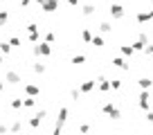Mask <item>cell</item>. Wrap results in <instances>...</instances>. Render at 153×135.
Masks as SVG:
<instances>
[{
    "label": "cell",
    "mask_w": 153,
    "mask_h": 135,
    "mask_svg": "<svg viewBox=\"0 0 153 135\" xmlns=\"http://www.w3.org/2000/svg\"><path fill=\"white\" fill-rule=\"evenodd\" d=\"M79 90H81V95H83V92H92V90H95V81H83Z\"/></svg>",
    "instance_id": "obj_16"
},
{
    "label": "cell",
    "mask_w": 153,
    "mask_h": 135,
    "mask_svg": "<svg viewBox=\"0 0 153 135\" xmlns=\"http://www.w3.org/2000/svg\"><path fill=\"white\" fill-rule=\"evenodd\" d=\"M135 20H137L140 25H144V23H151L153 16H151V11H137V14H135Z\"/></svg>",
    "instance_id": "obj_10"
},
{
    "label": "cell",
    "mask_w": 153,
    "mask_h": 135,
    "mask_svg": "<svg viewBox=\"0 0 153 135\" xmlns=\"http://www.w3.org/2000/svg\"><path fill=\"white\" fill-rule=\"evenodd\" d=\"M5 81L9 83V86H18V83L23 81V77H20L18 70H7L5 72Z\"/></svg>",
    "instance_id": "obj_7"
},
{
    "label": "cell",
    "mask_w": 153,
    "mask_h": 135,
    "mask_svg": "<svg viewBox=\"0 0 153 135\" xmlns=\"http://www.w3.org/2000/svg\"><path fill=\"white\" fill-rule=\"evenodd\" d=\"M9 45H11V47H20V45H23V39H20V36H11Z\"/></svg>",
    "instance_id": "obj_23"
},
{
    "label": "cell",
    "mask_w": 153,
    "mask_h": 135,
    "mask_svg": "<svg viewBox=\"0 0 153 135\" xmlns=\"http://www.w3.org/2000/svg\"><path fill=\"white\" fill-rule=\"evenodd\" d=\"M20 131H23V122L20 119H16L14 124H9V133H14V135H18Z\"/></svg>",
    "instance_id": "obj_14"
},
{
    "label": "cell",
    "mask_w": 153,
    "mask_h": 135,
    "mask_svg": "<svg viewBox=\"0 0 153 135\" xmlns=\"http://www.w3.org/2000/svg\"><path fill=\"white\" fill-rule=\"evenodd\" d=\"M36 106V97H27V99H23V108H34Z\"/></svg>",
    "instance_id": "obj_21"
},
{
    "label": "cell",
    "mask_w": 153,
    "mask_h": 135,
    "mask_svg": "<svg viewBox=\"0 0 153 135\" xmlns=\"http://www.w3.org/2000/svg\"><path fill=\"white\" fill-rule=\"evenodd\" d=\"M23 90H25V95H27V97H38V95H41V88H38L36 83H25Z\"/></svg>",
    "instance_id": "obj_8"
},
{
    "label": "cell",
    "mask_w": 153,
    "mask_h": 135,
    "mask_svg": "<svg viewBox=\"0 0 153 135\" xmlns=\"http://www.w3.org/2000/svg\"><path fill=\"white\" fill-rule=\"evenodd\" d=\"M34 2H38L45 14H54V11L59 9V2H61V0H34Z\"/></svg>",
    "instance_id": "obj_2"
},
{
    "label": "cell",
    "mask_w": 153,
    "mask_h": 135,
    "mask_svg": "<svg viewBox=\"0 0 153 135\" xmlns=\"http://www.w3.org/2000/svg\"><path fill=\"white\" fill-rule=\"evenodd\" d=\"M2 90H5V81H0V92H2Z\"/></svg>",
    "instance_id": "obj_42"
},
{
    "label": "cell",
    "mask_w": 153,
    "mask_h": 135,
    "mask_svg": "<svg viewBox=\"0 0 153 135\" xmlns=\"http://www.w3.org/2000/svg\"><path fill=\"white\" fill-rule=\"evenodd\" d=\"M5 133H9V126H7V124H0V135H5Z\"/></svg>",
    "instance_id": "obj_36"
},
{
    "label": "cell",
    "mask_w": 153,
    "mask_h": 135,
    "mask_svg": "<svg viewBox=\"0 0 153 135\" xmlns=\"http://www.w3.org/2000/svg\"><path fill=\"white\" fill-rule=\"evenodd\" d=\"M101 113H104L106 117H110V119H120L122 117V113H120V108L115 106L113 101H106L104 106H101Z\"/></svg>",
    "instance_id": "obj_1"
},
{
    "label": "cell",
    "mask_w": 153,
    "mask_h": 135,
    "mask_svg": "<svg viewBox=\"0 0 153 135\" xmlns=\"http://www.w3.org/2000/svg\"><path fill=\"white\" fill-rule=\"evenodd\" d=\"M0 52L5 54V56L11 52V45H9V41H0Z\"/></svg>",
    "instance_id": "obj_19"
},
{
    "label": "cell",
    "mask_w": 153,
    "mask_h": 135,
    "mask_svg": "<svg viewBox=\"0 0 153 135\" xmlns=\"http://www.w3.org/2000/svg\"><path fill=\"white\" fill-rule=\"evenodd\" d=\"M151 95H149V90H140V97H137V106L142 108L144 113L146 111H151Z\"/></svg>",
    "instance_id": "obj_3"
},
{
    "label": "cell",
    "mask_w": 153,
    "mask_h": 135,
    "mask_svg": "<svg viewBox=\"0 0 153 135\" xmlns=\"http://www.w3.org/2000/svg\"><path fill=\"white\" fill-rule=\"evenodd\" d=\"M61 133H63V126L56 124V126H54V131H52V135H61Z\"/></svg>",
    "instance_id": "obj_35"
},
{
    "label": "cell",
    "mask_w": 153,
    "mask_h": 135,
    "mask_svg": "<svg viewBox=\"0 0 153 135\" xmlns=\"http://www.w3.org/2000/svg\"><path fill=\"white\" fill-rule=\"evenodd\" d=\"M11 108H14V111H20V108H23V99H11Z\"/></svg>",
    "instance_id": "obj_27"
},
{
    "label": "cell",
    "mask_w": 153,
    "mask_h": 135,
    "mask_svg": "<svg viewBox=\"0 0 153 135\" xmlns=\"http://www.w3.org/2000/svg\"><path fill=\"white\" fill-rule=\"evenodd\" d=\"M68 117H70V111H68L65 106H61V108H59V115H56V124L63 126V124L68 122Z\"/></svg>",
    "instance_id": "obj_9"
},
{
    "label": "cell",
    "mask_w": 153,
    "mask_h": 135,
    "mask_svg": "<svg viewBox=\"0 0 153 135\" xmlns=\"http://www.w3.org/2000/svg\"><path fill=\"white\" fill-rule=\"evenodd\" d=\"M29 2L32 0H20V7H29Z\"/></svg>",
    "instance_id": "obj_40"
},
{
    "label": "cell",
    "mask_w": 153,
    "mask_h": 135,
    "mask_svg": "<svg viewBox=\"0 0 153 135\" xmlns=\"http://www.w3.org/2000/svg\"><path fill=\"white\" fill-rule=\"evenodd\" d=\"M90 45H95V47H104V36H99V34L92 36V43Z\"/></svg>",
    "instance_id": "obj_22"
},
{
    "label": "cell",
    "mask_w": 153,
    "mask_h": 135,
    "mask_svg": "<svg viewBox=\"0 0 153 135\" xmlns=\"http://www.w3.org/2000/svg\"><path fill=\"white\" fill-rule=\"evenodd\" d=\"M32 70H34V74H45V70H48V68H45V63H34L32 65Z\"/></svg>",
    "instance_id": "obj_17"
},
{
    "label": "cell",
    "mask_w": 153,
    "mask_h": 135,
    "mask_svg": "<svg viewBox=\"0 0 153 135\" xmlns=\"http://www.w3.org/2000/svg\"><path fill=\"white\" fill-rule=\"evenodd\" d=\"M110 88H113V90H120L122 88V79H110Z\"/></svg>",
    "instance_id": "obj_26"
},
{
    "label": "cell",
    "mask_w": 153,
    "mask_h": 135,
    "mask_svg": "<svg viewBox=\"0 0 153 135\" xmlns=\"http://www.w3.org/2000/svg\"><path fill=\"white\" fill-rule=\"evenodd\" d=\"M92 14H95V7H92V5H86V7H83V16H92Z\"/></svg>",
    "instance_id": "obj_31"
},
{
    "label": "cell",
    "mask_w": 153,
    "mask_h": 135,
    "mask_svg": "<svg viewBox=\"0 0 153 135\" xmlns=\"http://www.w3.org/2000/svg\"><path fill=\"white\" fill-rule=\"evenodd\" d=\"M54 41H56V36H54V32H48V34H45V43H50V45H52Z\"/></svg>",
    "instance_id": "obj_30"
},
{
    "label": "cell",
    "mask_w": 153,
    "mask_h": 135,
    "mask_svg": "<svg viewBox=\"0 0 153 135\" xmlns=\"http://www.w3.org/2000/svg\"><path fill=\"white\" fill-rule=\"evenodd\" d=\"M7 20H9V14H7L5 9H0V27H2V25H5Z\"/></svg>",
    "instance_id": "obj_25"
},
{
    "label": "cell",
    "mask_w": 153,
    "mask_h": 135,
    "mask_svg": "<svg viewBox=\"0 0 153 135\" xmlns=\"http://www.w3.org/2000/svg\"><path fill=\"white\" fill-rule=\"evenodd\" d=\"M86 61V56H83V54H76V56H72V63H76V65H79V63H83Z\"/></svg>",
    "instance_id": "obj_32"
},
{
    "label": "cell",
    "mask_w": 153,
    "mask_h": 135,
    "mask_svg": "<svg viewBox=\"0 0 153 135\" xmlns=\"http://www.w3.org/2000/svg\"><path fill=\"white\" fill-rule=\"evenodd\" d=\"M2 61H5V54H2V52H0V65H2Z\"/></svg>",
    "instance_id": "obj_41"
},
{
    "label": "cell",
    "mask_w": 153,
    "mask_h": 135,
    "mask_svg": "<svg viewBox=\"0 0 153 135\" xmlns=\"http://www.w3.org/2000/svg\"><path fill=\"white\" fill-rule=\"evenodd\" d=\"M151 16H153V9H151Z\"/></svg>",
    "instance_id": "obj_43"
},
{
    "label": "cell",
    "mask_w": 153,
    "mask_h": 135,
    "mask_svg": "<svg viewBox=\"0 0 153 135\" xmlns=\"http://www.w3.org/2000/svg\"><path fill=\"white\" fill-rule=\"evenodd\" d=\"M144 50H146V45H144V43H140V41H135V43H133V52H144Z\"/></svg>",
    "instance_id": "obj_24"
},
{
    "label": "cell",
    "mask_w": 153,
    "mask_h": 135,
    "mask_svg": "<svg viewBox=\"0 0 153 135\" xmlns=\"http://www.w3.org/2000/svg\"><path fill=\"white\" fill-rule=\"evenodd\" d=\"M27 34H38V25L36 23H29L27 25Z\"/></svg>",
    "instance_id": "obj_29"
},
{
    "label": "cell",
    "mask_w": 153,
    "mask_h": 135,
    "mask_svg": "<svg viewBox=\"0 0 153 135\" xmlns=\"http://www.w3.org/2000/svg\"><path fill=\"white\" fill-rule=\"evenodd\" d=\"M45 117H48V111H45V108H41V111H38L36 115H32V117H29V122H27V124L32 126V128H38V126L43 124V119H45Z\"/></svg>",
    "instance_id": "obj_5"
},
{
    "label": "cell",
    "mask_w": 153,
    "mask_h": 135,
    "mask_svg": "<svg viewBox=\"0 0 153 135\" xmlns=\"http://www.w3.org/2000/svg\"><path fill=\"white\" fill-rule=\"evenodd\" d=\"M65 2H68L70 7H76V5H79V0H65Z\"/></svg>",
    "instance_id": "obj_38"
},
{
    "label": "cell",
    "mask_w": 153,
    "mask_h": 135,
    "mask_svg": "<svg viewBox=\"0 0 153 135\" xmlns=\"http://www.w3.org/2000/svg\"><path fill=\"white\" fill-rule=\"evenodd\" d=\"M108 14H110V18H115V20H122L126 16V11H124V7L122 5H117V2H110V7H108Z\"/></svg>",
    "instance_id": "obj_4"
},
{
    "label": "cell",
    "mask_w": 153,
    "mask_h": 135,
    "mask_svg": "<svg viewBox=\"0 0 153 135\" xmlns=\"http://www.w3.org/2000/svg\"><path fill=\"white\" fill-rule=\"evenodd\" d=\"M97 88H99L101 92H108V90H110V79L99 77V79H97Z\"/></svg>",
    "instance_id": "obj_11"
},
{
    "label": "cell",
    "mask_w": 153,
    "mask_h": 135,
    "mask_svg": "<svg viewBox=\"0 0 153 135\" xmlns=\"http://www.w3.org/2000/svg\"><path fill=\"white\" fill-rule=\"evenodd\" d=\"M88 131H90V124H81V126H79V133H81V135H86Z\"/></svg>",
    "instance_id": "obj_34"
},
{
    "label": "cell",
    "mask_w": 153,
    "mask_h": 135,
    "mask_svg": "<svg viewBox=\"0 0 153 135\" xmlns=\"http://www.w3.org/2000/svg\"><path fill=\"white\" fill-rule=\"evenodd\" d=\"M34 54H36V56H50V54H52V45L50 43H36L34 45Z\"/></svg>",
    "instance_id": "obj_6"
},
{
    "label": "cell",
    "mask_w": 153,
    "mask_h": 135,
    "mask_svg": "<svg viewBox=\"0 0 153 135\" xmlns=\"http://www.w3.org/2000/svg\"><path fill=\"white\" fill-rule=\"evenodd\" d=\"M70 97H72V101L81 99V90H79V88H74V90H70Z\"/></svg>",
    "instance_id": "obj_28"
},
{
    "label": "cell",
    "mask_w": 153,
    "mask_h": 135,
    "mask_svg": "<svg viewBox=\"0 0 153 135\" xmlns=\"http://www.w3.org/2000/svg\"><path fill=\"white\" fill-rule=\"evenodd\" d=\"M144 52H146V54H153V45L149 43V45H146V50H144Z\"/></svg>",
    "instance_id": "obj_39"
},
{
    "label": "cell",
    "mask_w": 153,
    "mask_h": 135,
    "mask_svg": "<svg viewBox=\"0 0 153 135\" xmlns=\"http://www.w3.org/2000/svg\"><path fill=\"white\" fill-rule=\"evenodd\" d=\"M137 86H140V90H151V86H153V79L142 77V79H137Z\"/></svg>",
    "instance_id": "obj_13"
},
{
    "label": "cell",
    "mask_w": 153,
    "mask_h": 135,
    "mask_svg": "<svg viewBox=\"0 0 153 135\" xmlns=\"http://www.w3.org/2000/svg\"><path fill=\"white\" fill-rule=\"evenodd\" d=\"M144 117H146V122H151V124H153V111H146V115H144Z\"/></svg>",
    "instance_id": "obj_37"
},
{
    "label": "cell",
    "mask_w": 153,
    "mask_h": 135,
    "mask_svg": "<svg viewBox=\"0 0 153 135\" xmlns=\"http://www.w3.org/2000/svg\"><path fill=\"white\" fill-rule=\"evenodd\" d=\"M137 41H140V43H144V45H149V34H146V32H142Z\"/></svg>",
    "instance_id": "obj_33"
},
{
    "label": "cell",
    "mask_w": 153,
    "mask_h": 135,
    "mask_svg": "<svg viewBox=\"0 0 153 135\" xmlns=\"http://www.w3.org/2000/svg\"><path fill=\"white\" fill-rule=\"evenodd\" d=\"M120 52L122 54H124V56H133V45H122V47H120Z\"/></svg>",
    "instance_id": "obj_20"
},
{
    "label": "cell",
    "mask_w": 153,
    "mask_h": 135,
    "mask_svg": "<svg viewBox=\"0 0 153 135\" xmlns=\"http://www.w3.org/2000/svg\"><path fill=\"white\" fill-rule=\"evenodd\" d=\"M99 32L101 34H110L113 32V25H110L108 20H104V23H99Z\"/></svg>",
    "instance_id": "obj_18"
},
{
    "label": "cell",
    "mask_w": 153,
    "mask_h": 135,
    "mask_svg": "<svg viewBox=\"0 0 153 135\" xmlns=\"http://www.w3.org/2000/svg\"><path fill=\"white\" fill-rule=\"evenodd\" d=\"M113 68H120V70H131V65H128L122 56H115V59H113Z\"/></svg>",
    "instance_id": "obj_12"
},
{
    "label": "cell",
    "mask_w": 153,
    "mask_h": 135,
    "mask_svg": "<svg viewBox=\"0 0 153 135\" xmlns=\"http://www.w3.org/2000/svg\"><path fill=\"white\" fill-rule=\"evenodd\" d=\"M81 41H83V43H92V32L88 27L81 29Z\"/></svg>",
    "instance_id": "obj_15"
}]
</instances>
